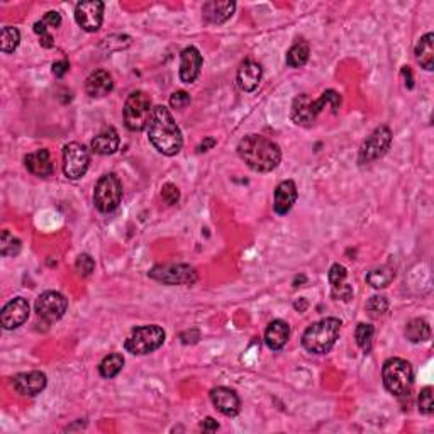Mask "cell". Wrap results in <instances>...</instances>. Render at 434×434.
I'll use <instances>...</instances> for the list:
<instances>
[{"label":"cell","instance_id":"8992f818","mask_svg":"<svg viewBox=\"0 0 434 434\" xmlns=\"http://www.w3.org/2000/svg\"><path fill=\"white\" fill-rule=\"evenodd\" d=\"M153 109L155 107H153L151 97L148 93L141 92V90L133 92L131 96L126 98L124 109H122L126 128L134 133L143 131V129L148 128Z\"/></svg>","mask_w":434,"mask_h":434},{"label":"cell","instance_id":"d6986e66","mask_svg":"<svg viewBox=\"0 0 434 434\" xmlns=\"http://www.w3.org/2000/svg\"><path fill=\"white\" fill-rule=\"evenodd\" d=\"M262 77H263L262 65L253 60H246L241 63V66H239L238 75H236V82H238V87L243 90V92L250 93L258 89L260 82H262Z\"/></svg>","mask_w":434,"mask_h":434},{"label":"cell","instance_id":"3957f363","mask_svg":"<svg viewBox=\"0 0 434 434\" xmlns=\"http://www.w3.org/2000/svg\"><path fill=\"white\" fill-rule=\"evenodd\" d=\"M326 107H331L333 112L336 114L339 107H341V96L338 92H334V90H326V92L321 93V97L317 100H313L307 93H301V96L294 98L290 117L294 121V124L310 128L317 121L319 114Z\"/></svg>","mask_w":434,"mask_h":434},{"label":"cell","instance_id":"836d02e7","mask_svg":"<svg viewBox=\"0 0 434 434\" xmlns=\"http://www.w3.org/2000/svg\"><path fill=\"white\" fill-rule=\"evenodd\" d=\"M419 412L424 416H431L434 412V402H433V387H424L419 394Z\"/></svg>","mask_w":434,"mask_h":434},{"label":"cell","instance_id":"52a82bcc","mask_svg":"<svg viewBox=\"0 0 434 434\" xmlns=\"http://www.w3.org/2000/svg\"><path fill=\"white\" fill-rule=\"evenodd\" d=\"M165 338H167V334H165L163 327L156 324L141 326L136 327L131 333V336L126 339L124 348L128 353L143 357V354H149L158 348H161L165 343Z\"/></svg>","mask_w":434,"mask_h":434},{"label":"cell","instance_id":"60d3db41","mask_svg":"<svg viewBox=\"0 0 434 434\" xmlns=\"http://www.w3.org/2000/svg\"><path fill=\"white\" fill-rule=\"evenodd\" d=\"M41 21L45 22L50 29H58V27L61 26V15L60 13H57V10H50V13L45 14V17H43Z\"/></svg>","mask_w":434,"mask_h":434},{"label":"cell","instance_id":"44dd1931","mask_svg":"<svg viewBox=\"0 0 434 434\" xmlns=\"http://www.w3.org/2000/svg\"><path fill=\"white\" fill-rule=\"evenodd\" d=\"M114 89L112 77L105 70H96L89 75V78L85 80V90L90 97L100 98L109 96Z\"/></svg>","mask_w":434,"mask_h":434},{"label":"cell","instance_id":"7c38bea8","mask_svg":"<svg viewBox=\"0 0 434 434\" xmlns=\"http://www.w3.org/2000/svg\"><path fill=\"white\" fill-rule=\"evenodd\" d=\"M66 309H68V301H66L65 295L60 294V292L48 290L39 295L36 301L38 317H41L48 324L60 321L63 315H65Z\"/></svg>","mask_w":434,"mask_h":434},{"label":"cell","instance_id":"7a4b0ae2","mask_svg":"<svg viewBox=\"0 0 434 434\" xmlns=\"http://www.w3.org/2000/svg\"><path fill=\"white\" fill-rule=\"evenodd\" d=\"M148 137L161 155L175 156L179 155L184 146V136L180 128L173 119L172 112L165 105H156L153 109L151 119L148 124Z\"/></svg>","mask_w":434,"mask_h":434},{"label":"cell","instance_id":"d590c367","mask_svg":"<svg viewBox=\"0 0 434 434\" xmlns=\"http://www.w3.org/2000/svg\"><path fill=\"white\" fill-rule=\"evenodd\" d=\"M346 277H348V271L343 265L339 263H334L329 270V283H331V289H336V287L343 285L346 283Z\"/></svg>","mask_w":434,"mask_h":434},{"label":"cell","instance_id":"7402d4cb","mask_svg":"<svg viewBox=\"0 0 434 434\" xmlns=\"http://www.w3.org/2000/svg\"><path fill=\"white\" fill-rule=\"evenodd\" d=\"M24 165L27 172L36 177H41V179H46V177H50L54 172V165L51 161L48 149H38V151L26 155Z\"/></svg>","mask_w":434,"mask_h":434},{"label":"cell","instance_id":"8d00e7d4","mask_svg":"<svg viewBox=\"0 0 434 434\" xmlns=\"http://www.w3.org/2000/svg\"><path fill=\"white\" fill-rule=\"evenodd\" d=\"M75 268H77V271L82 275V277H89V275L96 270V262H93L92 256L84 253L77 258Z\"/></svg>","mask_w":434,"mask_h":434},{"label":"cell","instance_id":"2e32d148","mask_svg":"<svg viewBox=\"0 0 434 434\" xmlns=\"http://www.w3.org/2000/svg\"><path fill=\"white\" fill-rule=\"evenodd\" d=\"M211 401L214 407L227 417H236L241 410V398L234 390L227 389V387H217L212 390Z\"/></svg>","mask_w":434,"mask_h":434},{"label":"cell","instance_id":"ba28073f","mask_svg":"<svg viewBox=\"0 0 434 434\" xmlns=\"http://www.w3.org/2000/svg\"><path fill=\"white\" fill-rule=\"evenodd\" d=\"M122 200V185L121 180L114 173L102 175L96 184L93 190V204L102 214H109L119 207Z\"/></svg>","mask_w":434,"mask_h":434},{"label":"cell","instance_id":"e575fe53","mask_svg":"<svg viewBox=\"0 0 434 434\" xmlns=\"http://www.w3.org/2000/svg\"><path fill=\"white\" fill-rule=\"evenodd\" d=\"M34 33L39 36V45L43 46V48L50 50L54 46V41H53V36H51L50 33V27L45 24L43 21H38L36 24H34Z\"/></svg>","mask_w":434,"mask_h":434},{"label":"cell","instance_id":"ab89813d","mask_svg":"<svg viewBox=\"0 0 434 434\" xmlns=\"http://www.w3.org/2000/svg\"><path fill=\"white\" fill-rule=\"evenodd\" d=\"M333 297L336 301H343V302H348L351 297H353V289H351L350 283H343V285L336 287L333 289Z\"/></svg>","mask_w":434,"mask_h":434},{"label":"cell","instance_id":"83f0119b","mask_svg":"<svg viewBox=\"0 0 434 434\" xmlns=\"http://www.w3.org/2000/svg\"><path fill=\"white\" fill-rule=\"evenodd\" d=\"M394 277H396V271H394L392 267L385 265L380 268H375V270L370 271L366 275V282L373 287V289H385L392 283Z\"/></svg>","mask_w":434,"mask_h":434},{"label":"cell","instance_id":"cb8c5ba5","mask_svg":"<svg viewBox=\"0 0 434 434\" xmlns=\"http://www.w3.org/2000/svg\"><path fill=\"white\" fill-rule=\"evenodd\" d=\"M119 144H121L119 134H117L114 128H107L104 129V131H100L96 137H93L92 143H90V146H92V149L97 153V155L104 156L114 155V153L119 149Z\"/></svg>","mask_w":434,"mask_h":434},{"label":"cell","instance_id":"9a60e30c","mask_svg":"<svg viewBox=\"0 0 434 434\" xmlns=\"http://www.w3.org/2000/svg\"><path fill=\"white\" fill-rule=\"evenodd\" d=\"M46 384H48V378H46L45 373L38 372V370L17 373L15 377H13L14 390L21 394V396H38V394H41L46 389Z\"/></svg>","mask_w":434,"mask_h":434},{"label":"cell","instance_id":"ee69618b","mask_svg":"<svg viewBox=\"0 0 434 434\" xmlns=\"http://www.w3.org/2000/svg\"><path fill=\"white\" fill-rule=\"evenodd\" d=\"M216 144H217V141L214 140V137H205V141H202L197 149H199V153H204V151H209L211 148H214Z\"/></svg>","mask_w":434,"mask_h":434},{"label":"cell","instance_id":"b9f144b4","mask_svg":"<svg viewBox=\"0 0 434 434\" xmlns=\"http://www.w3.org/2000/svg\"><path fill=\"white\" fill-rule=\"evenodd\" d=\"M70 70V63L66 60H61V61H57L53 63V75L58 78H63L65 77V73Z\"/></svg>","mask_w":434,"mask_h":434},{"label":"cell","instance_id":"1f68e13d","mask_svg":"<svg viewBox=\"0 0 434 434\" xmlns=\"http://www.w3.org/2000/svg\"><path fill=\"white\" fill-rule=\"evenodd\" d=\"M389 310V301L384 295H373L368 302H366V313L372 319H380Z\"/></svg>","mask_w":434,"mask_h":434},{"label":"cell","instance_id":"5bb4252c","mask_svg":"<svg viewBox=\"0 0 434 434\" xmlns=\"http://www.w3.org/2000/svg\"><path fill=\"white\" fill-rule=\"evenodd\" d=\"M29 319V302L24 297H15L6 304L0 313V324L3 329L13 331L21 327Z\"/></svg>","mask_w":434,"mask_h":434},{"label":"cell","instance_id":"9c48e42d","mask_svg":"<svg viewBox=\"0 0 434 434\" xmlns=\"http://www.w3.org/2000/svg\"><path fill=\"white\" fill-rule=\"evenodd\" d=\"M392 144V131L387 126H378L375 131L363 141L360 153H358V163L368 165L377 161L389 151Z\"/></svg>","mask_w":434,"mask_h":434},{"label":"cell","instance_id":"e0dca14e","mask_svg":"<svg viewBox=\"0 0 434 434\" xmlns=\"http://www.w3.org/2000/svg\"><path fill=\"white\" fill-rule=\"evenodd\" d=\"M204 58L195 46H188L180 53V80L184 84H193L199 78Z\"/></svg>","mask_w":434,"mask_h":434},{"label":"cell","instance_id":"f6af8a7d","mask_svg":"<svg viewBox=\"0 0 434 434\" xmlns=\"http://www.w3.org/2000/svg\"><path fill=\"white\" fill-rule=\"evenodd\" d=\"M402 75H404L405 77V85H407V89H412L414 87V84H412V72H410V68L409 66H404V68H402Z\"/></svg>","mask_w":434,"mask_h":434},{"label":"cell","instance_id":"ac0fdd59","mask_svg":"<svg viewBox=\"0 0 434 434\" xmlns=\"http://www.w3.org/2000/svg\"><path fill=\"white\" fill-rule=\"evenodd\" d=\"M297 185L294 180H283L280 181L275 188V199H274V209L278 216H285L297 202Z\"/></svg>","mask_w":434,"mask_h":434},{"label":"cell","instance_id":"74e56055","mask_svg":"<svg viewBox=\"0 0 434 434\" xmlns=\"http://www.w3.org/2000/svg\"><path fill=\"white\" fill-rule=\"evenodd\" d=\"M161 199H163L165 204H168V205L179 204V200H180L179 187L173 184H165L163 187H161Z\"/></svg>","mask_w":434,"mask_h":434},{"label":"cell","instance_id":"7dc6e473","mask_svg":"<svg viewBox=\"0 0 434 434\" xmlns=\"http://www.w3.org/2000/svg\"><path fill=\"white\" fill-rule=\"evenodd\" d=\"M306 280H307V278H306V277H304V275H301V277H297V278H295V282H294V287H295V289H297V283H302V282H306Z\"/></svg>","mask_w":434,"mask_h":434},{"label":"cell","instance_id":"30bf717a","mask_svg":"<svg viewBox=\"0 0 434 434\" xmlns=\"http://www.w3.org/2000/svg\"><path fill=\"white\" fill-rule=\"evenodd\" d=\"M148 277L163 285H192L197 282V270L190 265H156Z\"/></svg>","mask_w":434,"mask_h":434},{"label":"cell","instance_id":"7bdbcfd3","mask_svg":"<svg viewBox=\"0 0 434 434\" xmlns=\"http://www.w3.org/2000/svg\"><path fill=\"white\" fill-rule=\"evenodd\" d=\"M200 428H202L204 431H207V433H214V431H217V429H219V424H217V421L212 419V417H205L202 424H200Z\"/></svg>","mask_w":434,"mask_h":434},{"label":"cell","instance_id":"4316f807","mask_svg":"<svg viewBox=\"0 0 434 434\" xmlns=\"http://www.w3.org/2000/svg\"><path fill=\"white\" fill-rule=\"evenodd\" d=\"M405 338L410 343H424L431 338V327L424 319H412L405 326Z\"/></svg>","mask_w":434,"mask_h":434},{"label":"cell","instance_id":"ffe728a7","mask_svg":"<svg viewBox=\"0 0 434 434\" xmlns=\"http://www.w3.org/2000/svg\"><path fill=\"white\" fill-rule=\"evenodd\" d=\"M236 10V2L231 0H211L205 2L202 7V15L211 24H223L227 19L232 17Z\"/></svg>","mask_w":434,"mask_h":434},{"label":"cell","instance_id":"d4e9b609","mask_svg":"<svg viewBox=\"0 0 434 434\" xmlns=\"http://www.w3.org/2000/svg\"><path fill=\"white\" fill-rule=\"evenodd\" d=\"M414 54H416V60L422 68L428 70V72H433L434 70V34L433 33L424 34V36L417 41Z\"/></svg>","mask_w":434,"mask_h":434},{"label":"cell","instance_id":"5b68a950","mask_svg":"<svg viewBox=\"0 0 434 434\" xmlns=\"http://www.w3.org/2000/svg\"><path fill=\"white\" fill-rule=\"evenodd\" d=\"M382 378H384L385 389L392 396H405L409 394L414 382L412 366L407 360H402V358H389L382 368Z\"/></svg>","mask_w":434,"mask_h":434},{"label":"cell","instance_id":"603a6c76","mask_svg":"<svg viewBox=\"0 0 434 434\" xmlns=\"http://www.w3.org/2000/svg\"><path fill=\"white\" fill-rule=\"evenodd\" d=\"M290 339V326L282 319H275L268 324L265 331V343L270 350L278 351L289 343Z\"/></svg>","mask_w":434,"mask_h":434},{"label":"cell","instance_id":"d6a6232c","mask_svg":"<svg viewBox=\"0 0 434 434\" xmlns=\"http://www.w3.org/2000/svg\"><path fill=\"white\" fill-rule=\"evenodd\" d=\"M19 251H21V241L9 231H3L0 238V253L3 256H17Z\"/></svg>","mask_w":434,"mask_h":434},{"label":"cell","instance_id":"f546056e","mask_svg":"<svg viewBox=\"0 0 434 434\" xmlns=\"http://www.w3.org/2000/svg\"><path fill=\"white\" fill-rule=\"evenodd\" d=\"M19 43H21V33L17 27L6 26L0 34V50L2 53H14L17 50Z\"/></svg>","mask_w":434,"mask_h":434},{"label":"cell","instance_id":"484cf974","mask_svg":"<svg viewBox=\"0 0 434 434\" xmlns=\"http://www.w3.org/2000/svg\"><path fill=\"white\" fill-rule=\"evenodd\" d=\"M309 54H310L309 43L301 39V41L295 43V45L287 51V65H289L290 68H302V66L309 61Z\"/></svg>","mask_w":434,"mask_h":434},{"label":"cell","instance_id":"bcb514c9","mask_svg":"<svg viewBox=\"0 0 434 434\" xmlns=\"http://www.w3.org/2000/svg\"><path fill=\"white\" fill-rule=\"evenodd\" d=\"M294 307L295 309L299 310V313H304V310L307 309V302H306V299H301V301H297L294 304Z\"/></svg>","mask_w":434,"mask_h":434},{"label":"cell","instance_id":"f1b7e54d","mask_svg":"<svg viewBox=\"0 0 434 434\" xmlns=\"http://www.w3.org/2000/svg\"><path fill=\"white\" fill-rule=\"evenodd\" d=\"M124 366V357L121 353H110L98 365V372L104 378H114L119 375Z\"/></svg>","mask_w":434,"mask_h":434},{"label":"cell","instance_id":"f35d334b","mask_svg":"<svg viewBox=\"0 0 434 434\" xmlns=\"http://www.w3.org/2000/svg\"><path fill=\"white\" fill-rule=\"evenodd\" d=\"M190 96H188L185 90H179V92H173L172 97H170V105H172L173 109H185L188 104H190Z\"/></svg>","mask_w":434,"mask_h":434},{"label":"cell","instance_id":"6da1fadb","mask_svg":"<svg viewBox=\"0 0 434 434\" xmlns=\"http://www.w3.org/2000/svg\"><path fill=\"white\" fill-rule=\"evenodd\" d=\"M238 155L256 173H268L282 161V149L262 134H248L238 144Z\"/></svg>","mask_w":434,"mask_h":434},{"label":"cell","instance_id":"8fae6325","mask_svg":"<svg viewBox=\"0 0 434 434\" xmlns=\"http://www.w3.org/2000/svg\"><path fill=\"white\" fill-rule=\"evenodd\" d=\"M89 165L90 153L84 144L70 143L63 148V172L68 179H82L89 170Z\"/></svg>","mask_w":434,"mask_h":434},{"label":"cell","instance_id":"4fadbf2b","mask_svg":"<svg viewBox=\"0 0 434 434\" xmlns=\"http://www.w3.org/2000/svg\"><path fill=\"white\" fill-rule=\"evenodd\" d=\"M75 21L87 33H96L104 21V2H80L75 7Z\"/></svg>","mask_w":434,"mask_h":434},{"label":"cell","instance_id":"277c9868","mask_svg":"<svg viewBox=\"0 0 434 434\" xmlns=\"http://www.w3.org/2000/svg\"><path fill=\"white\" fill-rule=\"evenodd\" d=\"M341 333V321L336 317H326L314 322L302 336V346L313 354H326L336 345Z\"/></svg>","mask_w":434,"mask_h":434},{"label":"cell","instance_id":"4dcf8cb0","mask_svg":"<svg viewBox=\"0 0 434 434\" xmlns=\"http://www.w3.org/2000/svg\"><path fill=\"white\" fill-rule=\"evenodd\" d=\"M373 334L375 329L372 324H366V322H360L354 331V339H357V345L360 346L363 353H370L373 346Z\"/></svg>","mask_w":434,"mask_h":434}]
</instances>
